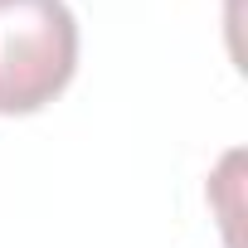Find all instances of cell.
Returning <instances> with one entry per match:
<instances>
[{
	"mask_svg": "<svg viewBox=\"0 0 248 248\" xmlns=\"http://www.w3.org/2000/svg\"><path fill=\"white\" fill-rule=\"evenodd\" d=\"M78 73V20L63 0H0V117L49 107Z\"/></svg>",
	"mask_w": 248,
	"mask_h": 248,
	"instance_id": "1",
	"label": "cell"
}]
</instances>
